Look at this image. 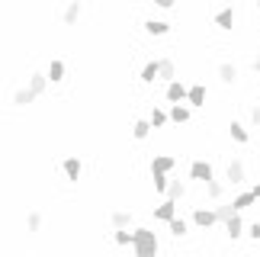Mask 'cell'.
<instances>
[{
	"instance_id": "cell-1",
	"label": "cell",
	"mask_w": 260,
	"mask_h": 257,
	"mask_svg": "<svg viewBox=\"0 0 260 257\" xmlns=\"http://www.w3.org/2000/svg\"><path fill=\"white\" fill-rule=\"evenodd\" d=\"M132 254L138 257H154L157 251H161V244H157V232H151L148 225H138V229H132Z\"/></svg>"
},
{
	"instance_id": "cell-2",
	"label": "cell",
	"mask_w": 260,
	"mask_h": 257,
	"mask_svg": "<svg viewBox=\"0 0 260 257\" xmlns=\"http://www.w3.org/2000/svg\"><path fill=\"white\" fill-rule=\"evenodd\" d=\"M206 100H209L206 84H186V106L189 110H203Z\"/></svg>"
},
{
	"instance_id": "cell-3",
	"label": "cell",
	"mask_w": 260,
	"mask_h": 257,
	"mask_svg": "<svg viewBox=\"0 0 260 257\" xmlns=\"http://www.w3.org/2000/svg\"><path fill=\"white\" fill-rule=\"evenodd\" d=\"M225 183H232V186H241V183H247V167H244V161H228V167H225Z\"/></svg>"
},
{
	"instance_id": "cell-4",
	"label": "cell",
	"mask_w": 260,
	"mask_h": 257,
	"mask_svg": "<svg viewBox=\"0 0 260 257\" xmlns=\"http://www.w3.org/2000/svg\"><path fill=\"white\" fill-rule=\"evenodd\" d=\"M189 180H196V183H206L209 180V177H215V171H212V164H209L206 161V157H196V161L193 164H189Z\"/></svg>"
},
{
	"instance_id": "cell-5",
	"label": "cell",
	"mask_w": 260,
	"mask_h": 257,
	"mask_svg": "<svg viewBox=\"0 0 260 257\" xmlns=\"http://www.w3.org/2000/svg\"><path fill=\"white\" fill-rule=\"evenodd\" d=\"M61 171H64V177H68L71 183H81V174H84L81 157H77V154H68L64 161H61Z\"/></svg>"
},
{
	"instance_id": "cell-6",
	"label": "cell",
	"mask_w": 260,
	"mask_h": 257,
	"mask_svg": "<svg viewBox=\"0 0 260 257\" xmlns=\"http://www.w3.org/2000/svg\"><path fill=\"white\" fill-rule=\"evenodd\" d=\"M193 225H199V229H215L218 219H215V209H206V206H196L193 209Z\"/></svg>"
},
{
	"instance_id": "cell-7",
	"label": "cell",
	"mask_w": 260,
	"mask_h": 257,
	"mask_svg": "<svg viewBox=\"0 0 260 257\" xmlns=\"http://www.w3.org/2000/svg\"><path fill=\"white\" fill-rule=\"evenodd\" d=\"M174 215H177V200H167V196H164L161 206H154V209H151V219L154 222H164V225L171 222Z\"/></svg>"
},
{
	"instance_id": "cell-8",
	"label": "cell",
	"mask_w": 260,
	"mask_h": 257,
	"mask_svg": "<svg viewBox=\"0 0 260 257\" xmlns=\"http://www.w3.org/2000/svg\"><path fill=\"white\" fill-rule=\"evenodd\" d=\"M164 100L167 103H186V84L183 81H167V90H164Z\"/></svg>"
},
{
	"instance_id": "cell-9",
	"label": "cell",
	"mask_w": 260,
	"mask_h": 257,
	"mask_svg": "<svg viewBox=\"0 0 260 257\" xmlns=\"http://www.w3.org/2000/svg\"><path fill=\"white\" fill-rule=\"evenodd\" d=\"M212 26H218L222 33H232L235 29V7H222L218 13L212 16Z\"/></svg>"
},
{
	"instance_id": "cell-10",
	"label": "cell",
	"mask_w": 260,
	"mask_h": 257,
	"mask_svg": "<svg viewBox=\"0 0 260 257\" xmlns=\"http://www.w3.org/2000/svg\"><path fill=\"white\" fill-rule=\"evenodd\" d=\"M167 116H171V122H174V125H186L189 119H193V110H189L186 103H171Z\"/></svg>"
},
{
	"instance_id": "cell-11",
	"label": "cell",
	"mask_w": 260,
	"mask_h": 257,
	"mask_svg": "<svg viewBox=\"0 0 260 257\" xmlns=\"http://www.w3.org/2000/svg\"><path fill=\"white\" fill-rule=\"evenodd\" d=\"M215 77H218L225 87H232V84L238 81V65H235V61H222V65L215 68Z\"/></svg>"
},
{
	"instance_id": "cell-12",
	"label": "cell",
	"mask_w": 260,
	"mask_h": 257,
	"mask_svg": "<svg viewBox=\"0 0 260 257\" xmlns=\"http://www.w3.org/2000/svg\"><path fill=\"white\" fill-rule=\"evenodd\" d=\"M174 77H177V61L171 55L157 58V81H174Z\"/></svg>"
},
{
	"instance_id": "cell-13",
	"label": "cell",
	"mask_w": 260,
	"mask_h": 257,
	"mask_svg": "<svg viewBox=\"0 0 260 257\" xmlns=\"http://www.w3.org/2000/svg\"><path fill=\"white\" fill-rule=\"evenodd\" d=\"M132 209H113L109 212V225H113V229H132Z\"/></svg>"
},
{
	"instance_id": "cell-14",
	"label": "cell",
	"mask_w": 260,
	"mask_h": 257,
	"mask_svg": "<svg viewBox=\"0 0 260 257\" xmlns=\"http://www.w3.org/2000/svg\"><path fill=\"white\" fill-rule=\"evenodd\" d=\"M81 13H84L81 0H71V4L64 7V13H61V23L64 26H77V23H81Z\"/></svg>"
},
{
	"instance_id": "cell-15",
	"label": "cell",
	"mask_w": 260,
	"mask_h": 257,
	"mask_svg": "<svg viewBox=\"0 0 260 257\" xmlns=\"http://www.w3.org/2000/svg\"><path fill=\"white\" fill-rule=\"evenodd\" d=\"M222 225H225V232H228V238H232V241H238V238L244 235V219H241V212H235L232 219H225Z\"/></svg>"
},
{
	"instance_id": "cell-16",
	"label": "cell",
	"mask_w": 260,
	"mask_h": 257,
	"mask_svg": "<svg viewBox=\"0 0 260 257\" xmlns=\"http://www.w3.org/2000/svg\"><path fill=\"white\" fill-rule=\"evenodd\" d=\"M228 135H232V142H238V145H247V142H251V132H247V125L238 122V119L228 122Z\"/></svg>"
},
{
	"instance_id": "cell-17",
	"label": "cell",
	"mask_w": 260,
	"mask_h": 257,
	"mask_svg": "<svg viewBox=\"0 0 260 257\" xmlns=\"http://www.w3.org/2000/svg\"><path fill=\"white\" fill-rule=\"evenodd\" d=\"M64 74H68L64 61H61V58H52V65H48V71H45L48 84H61V81H64Z\"/></svg>"
},
{
	"instance_id": "cell-18",
	"label": "cell",
	"mask_w": 260,
	"mask_h": 257,
	"mask_svg": "<svg viewBox=\"0 0 260 257\" xmlns=\"http://www.w3.org/2000/svg\"><path fill=\"white\" fill-rule=\"evenodd\" d=\"M177 167V157L174 154H154L151 157V171H164V174H171Z\"/></svg>"
},
{
	"instance_id": "cell-19",
	"label": "cell",
	"mask_w": 260,
	"mask_h": 257,
	"mask_svg": "<svg viewBox=\"0 0 260 257\" xmlns=\"http://www.w3.org/2000/svg\"><path fill=\"white\" fill-rule=\"evenodd\" d=\"M203 186H206V196H209L212 203H218V200L225 196V180H215V177H209Z\"/></svg>"
},
{
	"instance_id": "cell-20",
	"label": "cell",
	"mask_w": 260,
	"mask_h": 257,
	"mask_svg": "<svg viewBox=\"0 0 260 257\" xmlns=\"http://www.w3.org/2000/svg\"><path fill=\"white\" fill-rule=\"evenodd\" d=\"M26 87H29L36 97H42V93L48 90V77H45L42 71H32V74H29V84H26Z\"/></svg>"
},
{
	"instance_id": "cell-21",
	"label": "cell",
	"mask_w": 260,
	"mask_h": 257,
	"mask_svg": "<svg viewBox=\"0 0 260 257\" xmlns=\"http://www.w3.org/2000/svg\"><path fill=\"white\" fill-rule=\"evenodd\" d=\"M257 203V196H254V190H241V193H235V200H232V206L238 212H244V209H251V206Z\"/></svg>"
},
{
	"instance_id": "cell-22",
	"label": "cell",
	"mask_w": 260,
	"mask_h": 257,
	"mask_svg": "<svg viewBox=\"0 0 260 257\" xmlns=\"http://www.w3.org/2000/svg\"><path fill=\"white\" fill-rule=\"evenodd\" d=\"M145 33L148 36H167V33H171V23H164V19H145Z\"/></svg>"
},
{
	"instance_id": "cell-23",
	"label": "cell",
	"mask_w": 260,
	"mask_h": 257,
	"mask_svg": "<svg viewBox=\"0 0 260 257\" xmlns=\"http://www.w3.org/2000/svg\"><path fill=\"white\" fill-rule=\"evenodd\" d=\"M164 196H167V200H183V196H186V183L183 180H167V190H164Z\"/></svg>"
},
{
	"instance_id": "cell-24",
	"label": "cell",
	"mask_w": 260,
	"mask_h": 257,
	"mask_svg": "<svg viewBox=\"0 0 260 257\" xmlns=\"http://www.w3.org/2000/svg\"><path fill=\"white\" fill-rule=\"evenodd\" d=\"M148 135H151V122H148V119H135L132 122V138H135V142H145Z\"/></svg>"
},
{
	"instance_id": "cell-25",
	"label": "cell",
	"mask_w": 260,
	"mask_h": 257,
	"mask_svg": "<svg viewBox=\"0 0 260 257\" xmlns=\"http://www.w3.org/2000/svg\"><path fill=\"white\" fill-rule=\"evenodd\" d=\"M148 122H151V128H164L167 122H171V116H167V110H161V106H154L151 116H148Z\"/></svg>"
},
{
	"instance_id": "cell-26",
	"label": "cell",
	"mask_w": 260,
	"mask_h": 257,
	"mask_svg": "<svg viewBox=\"0 0 260 257\" xmlns=\"http://www.w3.org/2000/svg\"><path fill=\"white\" fill-rule=\"evenodd\" d=\"M167 229H171L174 238H183V235L189 232V222H186V219H180V215H174V219L167 222Z\"/></svg>"
},
{
	"instance_id": "cell-27",
	"label": "cell",
	"mask_w": 260,
	"mask_h": 257,
	"mask_svg": "<svg viewBox=\"0 0 260 257\" xmlns=\"http://www.w3.org/2000/svg\"><path fill=\"white\" fill-rule=\"evenodd\" d=\"M138 81H142V84H154V81H157V58H154V61H148V65L142 68Z\"/></svg>"
},
{
	"instance_id": "cell-28",
	"label": "cell",
	"mask_w": 260,
	"mask_h": 257,
	"mask_svg": "<svg viewBox=\"0 0 260 257\" xmlns=\"http://www.w3.org/2000/svg\"><path fill=\"white\" fill-rule=\"evenodd\" d=\"M36 100H39V97L29 90V87H23V90L13 93V106H29V103H36Z\"/></svg>"
},
{
	"instance_id": "cell-29",
	"label": "cell",
	"mask_w": 260,
	"mask_h": 257,
	"mask_svg": "<svg viewBox=\"0 0 260 257\" xmlns=\"http://www.w3.org/2000/svg\"><path fill=\"white\" fill-rule=\"evenodd\" d=\"M26 229H29V235H39V232H42V212H29L26 215Z\"/></svg>"
},
{
	"instance_id": "cell-30",
	"label": "cell",
	"mask_w": 260,
	"mask_h": 257,
	"mask_svg": "<svg viewBox=\"0 0 260 257\" xmlns=\"http://www.w3.org/2000/svg\"><path fill=\"white\" fill-rule=\"evenodd\" d=\"M238 209H235V206L232 203H222V200H218V206H215V219L218 222H225V219H232V215H235Z\"/></svg>"
},
{
	"instance_id": "cell-31",
	"label": "cell",
	"mask_w": 260,
	"mask_h": 257,
	"mask_svg": "<svg viewBox=\"0 0 260 257\" xmlns=\"http://www.w3.org/2000/svg\"><path fill=\"white\" fill-rule=\"evenodd\" d=\"M167 180H171V177H167L164 171H151V183H154V190L164 196V190H167Z\"/></svg>"
},
{
	"instance_id": "cell-32",
	"label": "cell",
	"mask_w": 260,
	"mask_h": 257,
	"mask_svg": "<svg viewBox=\"0 0 260 257\" xmlns=\"http://www.w3.org/2000/svg\"><path fill=\"white\" fill-rule=\"evenodd\" d=\"M113 241L119 244V248H128V244H132V232H128V229H116L113 232Z\"/></svg>"
},
{
	"instance_id": "cell-33",
	"label": "cell",
	"mask_w": 260,
	"mask_h": 257,
	"mask_svg": "<svg viewBox=\"0 0 260 257\" xmlns=\"http://www.w3.org/2000/svg\"><path fill=\"white\" fill-rule=\"evenodd\" d=\"M244 235L251 241H260V222H251V225H244Z\"/></svg>"
},
{
	"instance_id": "cell-34",
	"label": "cell",
	"mask_w": 260,
	"mask_h": 257,
	"mask_svg": "<svg viewBox=\"0 0 260 257\" xmlns=\"http://www.w3.org/2000/svg\"><path fill=\"white\" fill-rule=\"evenodd\" d=\"M154 7H161V10H174L177 7V0H151Z\"/></svg>"
},
{
	"instance_id": "cell-35",
	"label": "cell",
	"mask_w": 260,
	"mask_h": 257,
	"mask_svg": "<svg viewBox=\"0 0 260 257\" xmlns=\"http://www.w3.org/2000/svg\"><path fill=\"white\" fill-rule=\"evenodd\" d=\"M251 125H260V103L251 106Z\"/></svg>"
},
{
	"instance_id": "cell-36",
	"label": "cell",
	"mask_w": 260,
	"mask_h": 257,
	"mask_svg": "<svg viewBox=\"0 0 260 257\" xmlns=\"http://www.w3.org/2000/svg\"><path fill=\"white\" fill-rule=\"evenodd\" d=\"M251 190H254V196H257V203H260V183H254Z\"/></svg>"
},
{
	"instance_id": "cell-37",
	"label": "cell",
	"mask_w": 260,
	"mask_h": 257,
	"mask_svg": "<svg viewBox=\"0 0 260 257\" xmlns=\"http://www.w3.org/2000/svg\"><path fill=\"white\" fill-rule=\"evenodd\" d=\"M254 71L260 74V52H257V61H254Z\"/></svg>"
},
{
	"instance_id": "cell-38",
	"label": "cell",
	"mask_w": 260,
	"mask_h": 257,
	"mask_svg": "<svg viewBox=\"0 0 260 257\" xmlns=\"http://www.w3.org/2000/svg\"><path fill=\"white\" fill-rule=\"evenodd\" d=\"M257 10H260V0H257Z\"/></svg>"
}]
</instances>
